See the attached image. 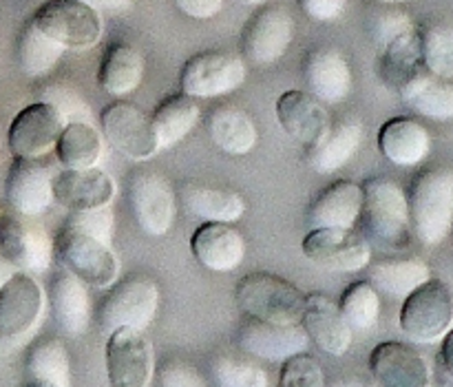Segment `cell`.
<instances>
[{
	"label": "cell",
	"instance_id": "obj_1",
	"mask_svg": "<svg viewBox=\"0 0 453 387\" xmlns=\"http://www.w3.org/2000/svg\"><path fill=\"white\" fill-rule=\"evenodd\" d=\"M361 224L367 242L383 251H403L410 246L411 220L407 195L388 177H372L363 184Z\"/></svg>",
	"mask_w": 453,
	"mask_h": 387
},
{
	"label": "cell",
	"instance_id": "obj_2",
	"mask_svg": "<svg viewBox=\"0 0 453 387\" xmlns=\"http://www.w3.org/2000/svg\"><path fill=\"white\" fill-rule=\"evenodd\" d=\"M410 220L416 239L423 246H438L453 230V171L434 166L411 182Z\"/></svg>",
	"mask_w": 453,
	"mask_h": 387
},
{
	"label": "cell",
	"instance_id": "obj_3",
	"mask_svg": "<svg viewBox=\"0 0 453 387\" xmlns=\"http://www.w3.org/2000/svg\"><path fill=\"white\" fill-rule=\"evenodd\" d=\"M234 299L246 317L296 326L303 319L305 295L288 279L273 273H250L239 279Z\"/></svg>",
	"mask_w": 453,
	"mask_h": 387
},
{
	"label": "cell",
	"instance_id": "obj_4",
	"mask_svg": "<svg viewBox=\"0 0 453 387\" xmlns=\"http://www.w3.org/2000/svg\"><path fill=\"white\" fill-rule=\"evenodd\" d=\"M53 259L87 286L111 288L118 282L119 261L113 248L71 226H62L53 239Z\"/></svg>",
	"mask_w": 453,
	"mask_h": 387
},
{
	"label": "cell",
	"instance_id": "obj_5",
	"mask_svg": "<svg viewBox=\"0 0 453 387\" xmlns=\"http://www.w3.org/2000/svg\"><path fill=\"white\" fill-rule=\"evenodd\" d=\"M159 308V288L146 275H128L111 286L109 295L97 308L100 328L111 335L119 328L146 330Z\"/></svg>",
	"mask_w": 453,
	"mask_h": 387
},
{
	"label": "cell",
	"instance_id": "obj_6",
	"mask_svg": "<svg viewBox=\"0 0 453 387\" xmlns=\"http://www.w3.org/2000/svg\"><path fill=\"white\" fill-rule=\"evenodd\" d=\"M398 323L416 344H436L451 330L453 288L445 279H427L405 297Z\"/></svg>",
	"mask_w": 453,
	"mask_h": 387
},
{
	"label": "cell",
	"instance_id": "obj_7",
	"mask_svg": "<svg viewBox=\"0 0 453 387\" xmlns=\"http://www.w3.org/2000/svg\"><path fill=\"white\" fill-rule=\"evenodd\" d=\"M35 27L65 49H93L102 40V16L80 0H47L31 18Z\"/></svg>",
	"mask_w": 453,
	"mask_h": 387
},
{
	"label": "cell",
	"instance_id": "obj_8",
	"mask_svg": "<svg viewBox=\"0 0 453 387\" xmlns=\"http://www.w3.org/2000/svg\"><path fill=\"white\" fill-rule=\"evenodd\" d=\"M133 220L146 235L162 237L177 217V197L171 184L155 171H133L127 182Z\"/></svg>",
	"mask_w": 453,
	"mask_h": 387
},
{
	"label": "cell",
	"instance_id": "obj_9",
	"mask_svg": "<svg viewBox=\"0 0 453 387\" xmlns=\"http://www.w3.org/2000/svg\"><path fill=\"white\" fill-rule=\"evenodd\" d=\"M246 62L226 51H203L190 58L180 75L181 93L190 97H219L246 82Z\"/></svg>",
	"mask_w": 453,
	"mask_h": 387
},
{
	"label": "cell",
	"instance_id": "obj_10",
	"mask_svg": "<svg viewBox=\"0 0 453 387\" xmlns=\"http://www.w3.org/2000/svg\"><path fill=\"white\" fill-rule=\"evenodd\" d=\"M102 133L115 151L135 162H146L157 155L159 142L150 115L131 102H113L100 115Z\"/></svg>",
	"mask_w": 453,
	"mask_h": 387
},
{
	"label": "cell",
	"instance_id": "obj_11",
	"mask_svg": "<svg viewBox=\"0 0 453 387\" xmlns=\"http://www.w3.org/2000/svg\"><path fill=\"white\" fill-rule=\"evenodd\" d=\"M303 255L334 273H358L372 259V244L352 228H312L303 239Z\"/></svg>",
	"mask_w": 453,
	"mask_h": 387
},
{
	"label": "cell",
	"instance_id": "obj_12",
	"mask_svg": "<svg viewBox=\"0 0 453 387\" xmlns=\"http://www.w3.org/2000/svg\"><path fill=\"white\" fill-rule=\"evenodd\" d=\"M295 38V20L286 7H261L242 31V53L257 66L274 65Z\"/></svg>",
	"mask_w": 453,
	"mask_h": 387
},
{
	"label": "cell",
	"instance_id": "obj_13",
	"mask_svg": "<svg viewBox=\"0 0 453 387\" xmlns=\"http://www.w3.org/2000/svg\"><path fill=\"white\" fill-rule=\"evenodd\" d=\"M106 375L111 387H149L153 379V350L140 330L119 328L111 332Z\"/></svg>",
	"mask_w": 453,
	"mask_h": 387
},
{
	"label": "cell",
	"instance_id": "obj_14",
	"mask_svg": "<svg viewBox=\"0 0 453 387\" xmlns=\"http://www.w3.org/2000/svg\"><path fill=\"white\" fill-rule=\"evenodd\" d=\"M65 120L47 102H34L25 106L9 124L7 144L13 158L40 159L51 153L58 144Z\"/></svg>",
	"mask_w": 453,
	"mask_h": 387
},
{
	"label": "cell",
	"instance_id": "obj_15",
	"mask_svg": "<svg viewBox=\"0 0 453 387\" xmlns=\"http://www.w3.org/2000/svg\"><path fill=\"white\" fill-rule=\"evenodd\" d=\"M44 310V292L29 273H13L0 288V341L29 335Z\"/></svg>",
	"mask_w": 453,
	"mask_h": 387
},
{
	"label": "cell",
	"instance_id": "obj_16",
	"mask_svg": "<svg viewBox=\"0 0 453 387\" xmlns=\"http://www.w3.org/2000/svg\"><path fill=\"white\" fill-rule=\"evenodd\" d=\"M0 252L18 273H44L53 264V239L25 217H0Z\"/></svg>",
	"mask_w": 453,
	"mask_h": 387
},
{
	"label": "cell",
	"instance_id": "obj_17",
	"mask_svg": "<svg viewBox=\"0 0 453 387\" xmlns=\"http://www.w3.org/2000/svg\"><path fill=\"white\" fill-rule=\"evenodd\" d=\"M237 344L250 357L264 359V361H288L295 354L305 352L310 337L301 323L281 326V323L246 317L239 326Z\"/></svg>",
	"mask_w": 453,
	"mask_h": 387
},
{
	"label": "cell",
	"instance_id": "obj_18",
	"mask_svg": "<svg viewBox=\"0 0 453 387\" xmlns=\"http://www.w3.org/2000/svg\"><path fill=\"white\" fill-rule=\"evenodd\" d=\"M7 202L18 215L35 217L53 206V177L40 159L16 158L4 182Z\"/></svg>",
	"mask_w": 453,
	"mask_h": 387
},
{
	"label": "cell",
	"instance_id": "obj_19",
	"mask_svg": "<svg viewBox=\"0 0 453 387\" xmlns=\"http://www.w3.org/2000/svg\"><path fill=\"white\" fill-rule=\"evenodd\" d=\"M274 111H277V120L283 131L292 140L299 142L305 153L312 151L326 137L327 128L332 127L330 115H327L323 102L310 96L308 91H296V89L286 91L277 100Z\"/></svg>",
	"mask_w": 453,
	"mask_h": 387
},
{
	"label": "cell",
	"instance_id": "obj_20",
	"mask_svg": "<svg viewBox=\"0 0 453 387\" xmlns=\"http://www.w3.org/2000/svg\"><path fill=\"white\" fill-rule=\"evenodd\" d=\"M370 372L380 387H427L432 381L423 354L398 341H385L372 350Z\"/></svg>",
	"mask_w": 453,
	"mask_h": 387
},
{
	"label": "cell",
	"instance_id": "obj_21",
	"mask_svg": "<svg viewBox=\"0 0 453 387\" xmlns=\"http://www.w3.org/2000/svg\"><path fill=\"white\" fill-rule=\"evenodd\" d=\"M303 78L310 96L323 104H341L352 93V66L343 53L332 47H319L303 62Z\"/></svg>",
	"mask_w": 453,
	"mask_h": 387
},
{
	"label": "cell",
	"instance_id": "obj_22",
	"mask_svg": "<svg viewBox=\"0 0 453 387\" xmlns=\"http://www.w3.org/2000/svg\"><path fill=\"white\" fill-rule=\"evenodd\" d=\"M53 197L69 211L109 206L115 197V182L102 168H65L53 177Z\"/></svg>",
	"mask_w": 453,
	"mask_h": 387
},
{
	"label": "cell",
	"instance_id": "obj_23",
	"mask_svg": "<svg viewBox=\"0 0 453 387\" xmlns=\"http://www.w3.org/2000/svg\"><path fill=\"white\" fill-rule=\"evenodd\" d=\"M301 326L308 332L310 341H314L317 348L330 357H343L352 345V328L341 314L339 306L323 292L305 295Z\"/></svg>",
	"mask_w": 453,
	"mask_h": 387
},
{
	"label": "cell",
	"instance_id": "obj_24",
	"mask_svg": "<svg viewBox=\"0 0 453 387\" xmlns=\"http://www.w3.org/2000/svg\"><path fill=\"white\" fill-rule=\"evenodd\" d=\"M190 248L199 264L212 273H230L246 257V239L234 226L203 221L190 239Z\"/></svg>",
	"mask_w": 453,
	"mask_h": 387
},
{
	"label": "cell",
	"instance_id": "obj_25",
	"mask_svg": "<svg viewBox=\"0 0 453 387\" xmlns=\"http://www.w3.org/2000/svg\"><path fill=\"white\" fill-rule=\"evenodd\" d=\"M49 306L58 328L69 337H80L87 332L91 321V306H88L87 283L62 270L51 279L49 286Z\"/></svg>",
	"mask_w": 453,
	"mask_h": 387
},
{
	"label": "cell",
	"instance_id": "obj_26",
	"mask_svg": "<svg viewBox=\"0 0 453 387\" xmlns=\"http://www.w3.org/2000/svg\"><path fill=\"white\" fill-rule=\"evenodd\" d=\"M363 186L339 180L327 186L310 204L308 221L312 228H352L361 217Z\"/></svg>",
	"mask_w": 453,
	"mask_h": 387
},
{
	"label": "cell",
	"instance_id": "obj_27",
	"mask_svg": "<svg viewBox=\"0 0 453 387\" xmlns=\"http://www.w3.org/2000/svg\"><path fill=\"white\" fill-rule=\"evenodd\" d=\"M379 149L396 166H416L432 151V135L411 118H394L379 131Z\"/></svg>",
	"mask_w": 453,
	"mask_h": 387
},
{
	"label": "cell",
	"instance_id": "obj_28",
	"mask_svg": "<svg viewBox=\"0 0 453 387\" xmlns=\"http://www.w3.org/2000/svg\"><path fill=\"white\" fill-rule=\"evenodd\" d=\"M180 202L188 215L202 221L233 224L246 213V202L239 193L228 189H215L208 184L188 182L180 189Z\"/></svg>",
	"mask_w": 453,
	"mask_h": 387
},
{
	"label": "cell",
	"instance_id": "obj_29",
	"mask_svg": "<svg viewBox=\"0 0 453 387\" xmlns=\"http://www.w3.org/2000/svg\"><path fill=\"white\" fill-rule=\"evenodd\" d=\"M425 69L423 51H420V35L418 29H410L403 35L394 38L392 43L380 49L379 74L380 80L401 93L414 78H418Z\"/></svg>",
	"mask_w": 453,
	"mask_h": 387
},
{
	"label": "cell",
	"instance_id": "obj_30",
	"mask_svg": "<svg viewBox=\"0 0 453 387\" xmlns=\"http://www.w3.org/2000/svg\"><path fill=\"white\" fill-rule=\"evenodd\" d=\"M363 142V124L357 118H345L327 128L326 137L308 151V164L312 171L327 175L343 168L357 155Z\"/></svg>",
	"mask_w": 453,
	"mask_h": 387
},
{
	"label": "cell",
	"instance_id": "obj_31",
	"mask_svg": "<svg viewBox=\"0 0 453 387\" xmlns=\"http://www.w3.org/2000/svg\"><path fill=\"white\" fill-rule=\"evenodd\" d=\"M206 131L212 144L228 155H246L257 144L255 122L237 106H215L206 118Z\"/></svg>",
	"mask_w": 453,
	"mask_h": 387
},
{
	"label": "cell",
	"instance_id": "obj_32",
	"mask_svg": "<svg viewBox=\"0 0 453 387\" xmlns=\"http://www.w3.org/2000/svg\"><path fill=\"white\" fill-rule=\"evenodd\" d=\"M144 78V56L131 44H113L97 66V84L109 96H127L135 91Z\"/></svg>",
	"mask_w": 453,
	"mask_h": 387
},
{
	"label": "cell",
	"instance_id": "obj_33",
	"mask_svg": "<svg viewBox=\"0 0 453 387\" xmlns=\"http://www.w3.org/2000/svg\"><path fill=\"white\" fill-rule=\"evenodd\" d=\"M427 279H432V270L423 259H416V257L379 261L367 273V282L376 288V292L394 297V299H405Z\"/></svg>",
	"mask_w": 453,
	"mask_h": 387
},
{
	"label": "cell",
	"instance_id": "obj_34",
	"mask_svg": "<svg viewBox=\"0 0 453 387\" xmlns=\"http://www.w3.org/2000/svg\"><path fill=\"white\" fill-rule=\"evenodd\" d=\"M398 96L414 113L423 118L436 120V122L453 120V84H449V80L436 78L429 71H423Z\"/></svg>",
	"mask_w": 453,
	"mask_h": 387
},
{
	"label": "cell",
	"instance_id": "obj_35",
	"mask_svg": "<svg viewBox=\"0 0 453 387\" xmlns=\"http://www.w3.org/2000/svg\"><path fill=\"white\" fill-rule=\"evenodd\" d=\"M199 115H202L199 106L186 93H173V96L164 97L150 115L159 149H171L173 144L184 140L199 122Z\"/></svg>",
	"mask_w": 453,
	"mask_h": 387
},
{
	"label": "cell",
	"instance_id": "obj_36",
	"mask_svg": "<svg viewBox=\"0 0 453 387\" xmlns=\"http://www.w3.org/2000/svg\"><path fill=\"white\" fill-rule=\"evenodd\" d=\"M53 151L65 168H93L104 155V142L91 122H69Z\"/></svg>",
	"mask_w": 453,
	"mask_h": 387
},
{
	"label": "cell",
	"instance_id": "obj_37",
	"mask_svg": "<svg viewBox=\"0 0 453 387\" xmlns=\"http://www.w3.org/2000/svg\"><path fill=\"white\" fill-rule=\"evenodd\" d=\"M65 51L66 49L62 44L42 34L31 20L22 27L20 35H18V66L29 78H40V75L49 74L58 65V60L65 56Z\"/></svg>",
	"mask_w": 453,
	"mask_h": 387
},
{
	"label": "cell",
	"instance_id": "obj_38",
	"mask_svg": "<svg viewBox=\"0 0 453 387\" xmlns=\"http://www.w3.org/2000/svg\"><path fill=\"white\" fill-rule=\"evenodd\" d=\"M25 368L29 379L49 381V383L62 387H69L71 383L69 352H66L65 344L56 337H47V339L31 345Z\"/></svg>",
	"mask_w": 453,
	"mask_h": 387
},
{
	"label": "cell",
	"instance_id": "obj_39",
	"mask_svg": "<svg viewBox=\"0 0 453 387\" xmlns=\"http://www.w3.org/2000/svg\"><path fill=\"white\" fill-rule=\"evenodd\" d=\"M418 35L425 69L436 78L453 80V22H429Z\"/></svg>",
	"mask_w": 453,
	"mask_h": 387
},
{
	"label": "cell",
	"instance_id": "obj_40",
	"mask_svg": "<svg viewBox=\"0 0 453 387\" xmlns=\"http://www.w3.org/2000/svg\"><path fill=\"white\" fill-rule=\"evenodd\" d=\"M339 310L352 330L367 332L379 323L380 295L370 282H357L341 295Z\"/></svg>",
	"mask_w": 453,
	"mask_h": 387
},
{
	"label": "cell",
	"instance_id": "obj_41",
	"mask_svg": "<svg viewBox=\"0 0 453 387\" xmlns=\"http://www.w3.org/2000/svg\"><path fill=\"white\" fill-rule=\"evenodd\" d=\"M212 376L219 387H268V375L259 366L237 357H217Z\"/></svg>",
	"mask_w": 453,
	"mask_h": 387
},
{
	"label": "cell",
	"instance_id": "obj_42",
	"mask_svg": "<svg viewBox=\"0 0 453 387\" xmlns=\"http://www.w3.org/2000/svg\"><path fill=\"white\" fill-rule=\"evenodd\" d=\"M40 102H47L60 113L65 124L69 122H88V104L78 91L60 82H53L42 89Z\"/></svg>",
	"mask_w": 453,
	"mask_h": 387
},
{
	"label": "cell",
	"instance_id": "obj_43",
	"mask_svg": "<svg viewBox=\"0 0 453 387\" xmlns=\"http://www.w3.org/2000/svg\"><path fill=\"white\" fill-rule=\"evenodd\" d=\"M279 387H326L321 363L310 354H295L283 361Z\"/></svg>",
	"mask_w": 453,
	"mask_h": 387
},
{
	"label": "cell",
	"instance_id": "obj_44",
	"mask_svg": "<svg viewBox=\"0 0 453 387\" xmlns=\"http://www.w3.org/2000/svg\"><path fill=\"white\" fill-rule=\"evenodd\" d=\"M65 226L82 230V233L91 235V237L111 246V239H113V211L109 206L88 208V211H69Z\"/></svg>",
	"mask_w": 453,
	"mask_h": 387
},
{
	"label": "cell",
	"instance_id": "obj_45",
	"mask_svg": "<svg viewBox=\"0 0 453 387\" xmlns=\"http://www.w3.org/2000/svg\"><path fill=\"white\" fill-rule=\"evenodd\" d=\"M410 29H414V22H411L407 13L398 12V9H388V12L376 13L370 22V34L374 43L379 44V49H383L385 44H389L394 38H398V35H403Z\"/></svg>",
	"mask_w": 453,
	"mask_h": 387
},
{
	"label": "cell",
	"instance_id": "obj_46",
	"mask_svg": "<svg viewBox=\"0 0 453 387\" xmlns=\"http://www.w3.org/2000/svg\"><path fill=\"white\" fill-rule=\"evenodd\" d=\"M157 387H208L202 372L181 359H166L157 368Z\"/></svg>",
	"mask_w": 453,
	"mask_h": 387
},
{
	"label": "cell",
	"instance_id": "obj_47",
	"mask_svg": "<svg viewBox=\"0 0 453 387\" xmlns=\"http://www.w3.org/2000/svg\"><path fill=\"white\" fill-rule=\"evenodd\" d=\"M345 4L348 0H299V7L303 9L305 16L319 22L336 20L345 12Z\"/></svg>",
	"mask_w": 453,
	"mask_h": 387
},
{
	"label": "cell",
	"instance_id": "obj_48",
	"mask_svg": "<svg viewBox=\"0 0 453 387\" xmlns=\"http://www.w3.org/2000/svg\"><path fill=\"white\" fill-rule=\"evenodd\" d=\"M181 13L195 20H208L215 18L224 7V0H173Z\"/></svg>",
	"mask_w": 453,
	"mask_h": 387
},
{
	"label": "cell",
	"instance_id": "obj_49",
	"mask_svg": "<svg viewBox=\"0 0 453 387\" xmlns=\"http://www.w3.org/2000/svg\"><path fill=\"white\" fill-rule=\"evenodd\" d=\"M80 3L88 4V7L96 9L97 13L100 12L124 13L133 7V0H80Z\"/></svg>",
	"mask_w": 453,
	"mask_h": 387
},
{
	"label": "cell",
	"instance_id": "obj_50",
	"mask_svg": "<svg viewBox=\"0 0 453 387\" xmlns=\"http://www.w3.org/2000/svg\"><path fill=\"white\" fill-rule=\"evenodd\" d=\"M441 363L442 370H445L447 379L453 381V328L442 337V345H441Z\"/></svg>",
	"mask_w": 453,
	"mask_h": 387
},
{
	"label": "cell",
	"instance_id": "obj_51",
	"mask_svg": "<svg viewBox=\"0 0 453 387\" xmlns=\"http://www.w3.org/2000/svg\"><path fill=\"white\" fill-rule=\"evenodd\" d=\"M13 273H18V270L13 268V266L9 264L7 259H4V255H3V252H0V288H3L4 283H7L9 279L13 277Z\"/></svg>",
	"mask_w": 453,
	"mask_h": 387
},
{
	"label": "cell",
	"instance_id": "obj_52",
	"mask_svg": "<svg viewBox=\"0 0 453 387\" xmlns=\"http://www.w3.org/2000/svg\"><path fill=\"white\" fill-rule=\"evenodd\" d=\"M25 387H62V385L49 383V381H35V379H27Z\"/></svg>",
	"mask_w": 453,
	"mask_h": 387
},
{
	"label": "cell",
	"instance_id": "obj_53",
	"mask_svg": "<svg viewBox=\"0 0 453 387\" xmlns=\"http://www.w3.org/2000/svg\"><path fill=\"white\" fill-rule=\"evenodd\" d=\"M427 387H453V381H442V379H432L427 383Z\"/></svg>",
	"mask_w": 453,
	"mask_h": 387
},
{
	"label": "cell",
	"instance_id": "obj_54",
	"mask_svg": "<svg viewBox=\"0 0 453 387\" xmlns=\"http://www.w3.org/2000/svg\"><path fill=\"white\" fill-rule=\"evenodd\" d=\"M330 387H361V385L354 383V381H336V383H332Z\"/></svg>",
	"mask_w": 453,
	"mask_h": 387
},
{
	"label": "cell",
	"instance_id": "obj_55",
	"mask_svg": "<svg viewBox=\"0 0 453 387\" xmlns=\"http://www.w3.org/2000/svg\"><path fill=\"white\" fill-rule=\"evenodd\" d=\"M372 3H380V4H401V3H410V0H372Z\"/></svg>",
	"mask_w": 453,
	"mask_h": 387
},
{
	"label": "cell",
	"instance_id": "obj_56",
	"mask_svg": "<svg viewBox=\"0 0 453 387\" xmlns=\"http://www.w3.org/2000/svg\"><path fill=\"white\" fill-rule=\"evenodd\" d=\"M239 3H243V4H264V3H268V0H239Z\"/></svg>",
	"mask_w": 453,
	"mask_h": 387
},
{
	"label": "cell",
	"instance_id": "obj_57",
	"mask_svg": "<svg viewBox=\"0 0 453 387\" xmlns=\"http://www.w3.org/2000/svg\"><path fill=\"white\" fill-rule=\"evenodd\" d=\"M3 146H4V142H3V131H0V158H3Z\"/></svg>",
	"mask_w": 453,
	"mask_h": 387
}]
</instances>
